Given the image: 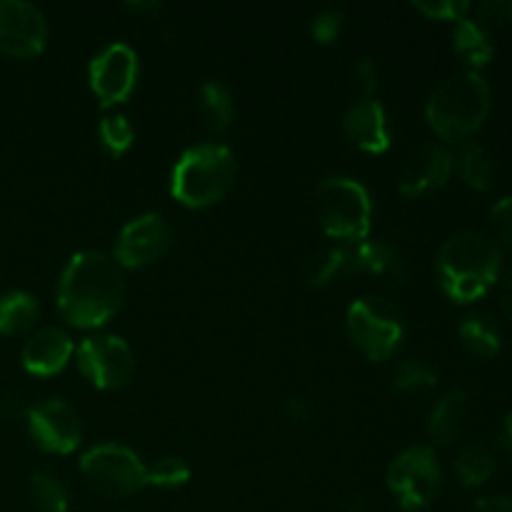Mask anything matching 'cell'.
Returning <instances> with one entry per match:
<instances>
[{
	"label": "cell",
	"mask_w": 512,
	"mask_h": 512,
	"mask_svg": "<svg viewBox=\"0 0 512 512\" xmlns=\"http://www.w3.org/2000/svg\"><path fill=\"white\" fill-rule=\"evenodd\" d=\"M125 280L108 255L85 250L73 255L58 280V308L75 328H100L120 310Z\"/></svg>",
	"instance_id": "cell-1"
},
{
	"label": "cell",
	"mask_w": 512,
	"mask_h": 512,
	"mask_svg": "<svg viewBox=\"0 0 512 512\" xmlns=\"http://www.w3.org/2000/svg\"><path fill=\"white\" fill-rule=\"evenodd\" d=\"M500 268V245L478 230H463L445 240L435 263L440 288L455 303H473L483 298L498 283Z\"/></svg>",
	"instance_id": "cell-2"
},
{
	"label": "cell",
	"mask_w": 512,
	"mask_h": 512,
	"mask_svg": "<svg viewBox=\"0 0 512 512\" xmlns=\"http://www.w3.org/2000/svg\"><path fill=\"white\" fill-rule=\"evenodd\" d=\"M493 105L488 80L475 70H463L440 80L430 93L425 118L443 140H465L485 125Z\"/></svg>",
	"instance_id": "cell-3"
},
{
	"label": "cell",
	"mask_w": 512,
	"mask_h": 512,
	"mask_svg": "<svg viewBox=\"0 0 512 512\" xmlns=\"http://www.w3.org/2000/svg\"><path fill=\"white\" fill-rule=\"evenodd\" d=\"M238 175L233 153L225 145H198L180 155L170 178V193L188 208H208L230 193Z\"/></svg>",
	"instance_id": "cell-4"
},
{
	"label": "cell",
	"mask_w": 512,
	"mask_h": 512,
	"mask_svg": "<svg viewBox=\"0 0 512 512\" xmlns=\"http://www.w3.org/2000/svg\"><path fill=\"white\" fill-rule=\"evenodd\" d=\"M315 215L330 238L340 243L368 240L373 203L363 183L345 175H330L315 190Z\"/></svg>",
	"instance_id": "cell-5"
},
{
	"label": "cell",
	"mask_w": 512,
	"mask_h": 512,
	"mask_svg": "<svg viewBox=\"0 0 512 512\" xmlns=\"http://www.w3.org/2000/svg\"><path fill=\"white\" fill-rule=\"evenodd\" d=\"M350 340L370 360H385L398 350L405 335L400 310L383 298H358L348 308Z\"/></svg>",
	"instance_id": "cell-6"
},
{
	"label": "cell",
	"mask_w": 512,
	"mask_h": 512,
	"mask_svg": "<svg viewBox=\"0 0 512 512\" xmlns=\"http://www.w3.org/2000/svg\"><path fill=\"white\" fill-rule=\"evenodd\" d=\"M440 483H443V470L435 458V450L428 445L408 448L393 460L388 470V490L405 512L428 508L438 498Z\"/></svg>",
	"instance_id": "cell-7"
},
{
	"label": "cell",
	"mask_w": 512,
	"mask_h": 512,
	"mask_svg": "<svg viewBox=\"0 0 512 512\" xmlns=\"http://www.w3.org/2000/svg\"><path fill=\"white\" fill-rule=\"evenodd\" d=\"M80 470L90 485L118 498L148 488V468L125 445L105 443L88 450L80 460Z\"/></svg>",
	"instance_id": "cell-8"
},
{
	"label": "cell",
	"mask_w": 512,
	"mask_h": 512,
	"mask_svg": "<svg viewBox=\"0 0 512 512\" xmlns=\"http://www.w3.org/2000/svg\"><path fill=\"white\" fill-rule=\"evenodd\" d=\"M78 365L85 378L100 390L123 388L135 373L130 345L118 335H93L78 348Z\"/></svg>",
	"instance_id": "cell-9"
},
{
	"label": "cell",
	"mask_w": 512,
	"mask_h": 512,
	"mask_svg": "<svg viewBox=\"0 0 512 512\" xmlns=\"http://www.w3.org/2000/svg\"><path fill=\"white\" fill-rule=\"evenodd\" d=\"M48 43V23L33 3L0 0V53L35 58Z\"/></svg>",
	"instance_id": "cell-10"
},
{
	"label": "cell",
	"mask_w": 512,
	"mask_h": 512,
	"mask_svg": "<svg viewBox=\"0 0 512 512\" xmlns=\"http://www.w3.org/2000/svg\"><path fill=\"white\" fill-rule=\"evenodd\" d=\"M88 78L103 108L123 103L133 93L135 80H138V55L125 43L108 45L90 60Z\"/></svg>",
	"instance_id": "cell-11"
},
{
	"label": "cell",
	"mask_w": 512,
	"mask_h": 512,
	"mask_svg": "<svg viewBox=\"0 0 512 512\" xmlns=\"http://www.w3.org/2000/svg\"><path fill=\"white\" fill-rule=\"evenodd\" d=\"M28 430L40 450L55 455L73 453L83 438L78 413L65 400H43L30 408Z\"/></svg>",
	"instance_id": "cell-12"
},
{
	"label": "cell",
	"mask_w": 512,
	"mask_h": 512,
	"mask_svg": "<svg viewBox=\"0 0 512 512\" xmlns=\"http://www.w3.org/2000/svg\"><path fill=\"white\" fill-rule=\"evenodd\" d=\"M170 245V228L160 215L145 213L133 218L118 235L115 258L123 268H145L165 255Z\"/></svg>",
	"instance_id": "cell-13"
},
{
	"label": "cell",
	"mask_w": 512,
	"mask_h": 512,
	"mask_svg": "<svg viewBox=\"0 0 512 512\" xmlns=\"http://www.w3.org/2000/svg\"><path fill=\"white\" fill-rule=\"evenodd\" d=\"M455 168V160L443 145L425 143L415 148L405 160L403 170H400V190L410 198L418 195L433 193V190L443 188L448 183L450 173Z\"/></svg>",
	"instance_id": "cell-14"
},
{
	"label": "cell",
	"mask_w": 512,
	"mask_h": 512,
	"mask_svg": "<svg viewBox=\"0 0 512 512\" xmlns=\"http://www.w3.org/2000/svg\"><path fill=\"white\" fill-rule=\"evenodd\" d=\"M345 135L355 148L365 153H385L390 148L388 115L385 108L373 98H363L348 108L343 118Z\"/></svg>",
	"instance_id": "cell-15"
},
{
	"label": "cell",
	"mask_w": 512,
	"mask_h": 512,
	"mask_svg": "<svg viewBox=\"0 0 512 512\" xmlns=\"http://www.w3.org/2000/svg\"><path fill=\"white\" fill-rule=\"evenodd\" d=\"M73 355V340L60 328H43L23 345V368L30 375H58Z\"/></svg>",
	"instance_id": "cell-16"
},
{
	"label": "cell",
	"mask_w": 512,
	"mask_h": 512,
	"mask_svg": "<svg viewBox=\"0 0 512 512\" xmlns=\"http://www.w3.org/2000/svg\"><path fill=\"white\" fill-rule=\"evenodd\" d=\"M353 253V273H370L388 283H405L408 278V265L395 245L383 243V240H360L350 243Z\"/></svg>",
	"instance_id": "cell-17"
},
{
	"label": "cell",
	"mask_w": 512,
	"mask_h": 512,
	"mask_svg": "<svg viewBox=\"0 0 512 512\" xmlns=\"http://www.w3.org/2000/svg\"><path fill=\"white\" fill-rule=\"evenodd\" d=\"M470 418V395L465 390H453L443 395L440 403L435 405L428 420V433L438 443L450 445L465 433Z\"/></svg>",
	"instance_id": "cell-18"
},
{
	"label": "cell",
	"mask_w": 512,
	"mask_h": 512,
	"mask_svg": "<svg viewBox=\"0 0 512 512\" xmlns=\"http://www.w3.org/2000/svg\"><path fill=\"white\" fill-rule=\"evenodd\" d=\"M453 48L475 73H478V68H485L495 55V43L490 38V30H485L473 18H463L455 23Z\"/></svg>",
	"instance_id": "cell-19"
},
{
	"label": "cell",
	"mask_w": 512,
	"mask_h": 512,
	"mask_svg": "<svg viewBox=\"0 0 512 512\" xmlns=\"http://www.w3.org/2000/svg\"><path fill=\"white\" fill-rule=\"evenodd\" d=\"M460 343L478 358H495L503 348V333L490 315L475 313L460 323Z\"/></svg>",
	"instance_id": "cell-20"
},
{
	"label": "cell",
	"mask_w": 512,
	"mask_h": 512,
	"mask_svg": "<svg viewBox=\"0 0 512 512\" xmlns=\"http://www.w3.org/2000/svg\"><path fill=\"white\" fill-rule=\"evenodd\" d=\"M455 168H458L460 178L465 180V185H470L478 193H488L495 188V178H498V170H495V160L483 145L470 143L460 150L458 160H455Z\"/></svg>",
	"instance_id": "cell-21"
},
{
	"label": "cell",
	"mask_w": 512,
	"mask_h": 512,
	"mask_svg": "<svg viewBox=\"0 0 512 512\" xmlns=\"http://www.w3.org/2000/svg\"><path fill=\"white\" fill-rule=\"evenodd\" d=\"M343 273H353V253H350V243L335 245V248H325L308 258L305 263V280L313 288H323L330 280H335Z\"/></svg>",
	"instance_id": "cell-22"
},
{
	"label": "cell",
	"mask_w": 512,
	"mask_h": 512,
	"mask_svg": "<svg viewBox=\"0 0 512 512\" xmlns=\"http://www.w3.org/2000/svg\"><path fill=\"white\" fill-rule=\"evenodd\" d=\"M38 320V303L25 290H13L0 298V335H23Z\"/></svg>",
	"instance_id": "cell-23"
},
{
	"label": "cell",
	"mask_w": 512,
	"mask_h": 512,
	"mask_svg": "<svg viewBox=\"0 0 512 512\" xmlns=\"http://www.w3.org/2000/svg\"><path fill=\"white\" fill-rule=\"evenodd\" d=\"M455 473L465 488H480L495 473V458L483 445H468L455 458Z\"/></svg>",
	"instance_id": "cell-24"
},
{
	"label": "cell",
	"mask_w": 512,
	"mask_h": 512,
	"mask_svg": "<svg viewBox=\"0 0 512 512\" xmlns=\"http://www.w3.org/2000/svg\"><path fill=\"white\" fill-rule=\"evenodd\" d=\"M200 108H203L205 123L213 130L230 128V123H233L235 118V105L228 88L215 83V80H208V83H203V88H200Z\"/></svg>",
	"instance_id": "cell-25"
},
{
	"label": "cell",
	"mask_w": 512,
	"mask_h": 512,
	"mask_svg": "<svg viewBox=\"0 0 512 512\" xmlns=\"http://www.w3.org/2000/svg\"><path fill=\"white\" fill-rule=\"evenodd\" d=\"M438 383V370L423 358H408L395 368L393 388L398 393H413V390H430Z\"/></svg>",
	"instance_id": "cell-26"
},
{
	"label": "cell",
	"mask_w": 512,
	"mask_h": 512,
	"mask_svg": "<svg viewBox=\"0 0 512 512\" xmlns=\"http://www.w3.org/2000/svg\"><path fill=\"white\" fill-rule=\"evenodd\" d=\"M30 500L40 512H68V493L63 483L48 473L30 475Z\"/></svg>",
	"instance_id": "cell-27"
},
{
	"label": "cell",
	"mask_w": 512,
	"mask_h": 512,
	"mask_svg": "<svg viewBox=\"0 0 512 512\" xmlns=\"http://www.w3.org/2000/svg\"><path fill=\"white\" fill-rule=\"evenodd\" d=\"M98 135L103 148L110 155H123L128 153V148L133 145V125L128 123L125 115H105L98 125Z\"/></svg>",
	"instance_id": "cell-28"
},
{
	"label": "cell",
	"mask_w": 512,
	"mask_h": 512,
	"mask_svg": "<svg viewBox=\"0 0 512 512\" xmlns=\"http://www.w3.org/2000/svg\"><path fill=\"white\" fill-rule=\"evenodd\" d=\"M190 480V468L180 458H160L148 468V485L155 488H180Z\"/></svg>",
	"instance_id": "cell-29"
},
{
	"label": "cell",
	"mask_w": 512,
	"mask_h": 512,
	"mask_svg": "<svg viewBox=\"0 0 512 512\" xmlns=\"http://www.w3.org/2000/svg\"><path fill=\"white\" fill-rule=\"evenodd\" d=\"M415 8L420 10V13H425L428 18L433 20H463L468 18V13L473 10V5L465 3V0H418V3H413Z\"/></svg>",
	"instance_id": "cell-30"
},
{
	"label": "cell",
	"mask_w": 512,
	"mask_h": 512,
	"mask_svg": "<svg viewBox=\"0 0 512 512\" xmlns=\"http://www.w3.org/2000/svg\"><path fill=\"white\" fill-rule=\"evenodd\" d=\"M485 30L512 25V0H485L475 5V18Z\"/></svg>",
	"instance_id": "cell-31"
},
{
	"label": "cell",
	"mask_w": 512,
	"mask_h": 512,
	"mask_svg": "<svg viewBox=\"0 0 512 512\" xmlns=\"http://www.w3.org/2000/svg\"><path fill=\"white\" fill-rule=\"evenodd\" d=\"M343 13L335 8H328L323 10V13H318L313 18V25H310V33H313V38L318 40V43L323 45H330L338 40L340 30H343Z\"/></svg>",
	"instance_id": "cell-32"
},
{
	"label": "cell",
	"mask_w": 512,
	"mask_h": 512,
	"mask_svg": "<svg viewBox=\"0 0 512 512\" xmlns=\"http://www.w3.org/2000/svg\"><path fill=\"white\" fill-rule=\"evenodd\" d=\"M490 220H493V228L498 233V238L512 248V195H505V198H500L493 205Z\"/></svg>",
	"instance_id": "cell-33"
},
{
	"label": "cell",
	"mask_w": 512,
	"mask_h": 512,
	"mask_svg": "<svg viewBox=\"0 0 512 512\" xmlns=\"http://www.w3.org/2000/svg\"><path fill=\"white\" fill-rule=\"evenodd\" d=\"M353 80L360 90L370 98V93H375L378 88V65L373 58H360L353 68Z\"/></svg>",
	"instance_id": "cell-34"
},
{
	"label": "cell",
	"mask_w": 512,
	"mask_h": 512,
	"mask_svg": "<svg viewBox=\"0 0 512 512\" xmlns=\"http://www.w3.org/2000/svg\"><path fill=\"white\" fill-rule=\"evenodd\" d=\"M285 415L293 423H308L310 420V405L303 398H288L285 400Z\"/></svg>",
	"instance_id": "cell-35"
},
{
	"label": "cell",
	"mask_w": 512,
	"mask_h": 512,
	"mask_svg": "<svg viewBox=\"0 0 512 512\" xmlns=\"http://www.w3.org/2000/svg\"><path fill=\"white\" fill-rule=\"evenodd\" d=\"M473 512H512V498H503V495L480 498L478 503H475Z\"/></svg>",
	"instance_id": "cell-36"
},
{
	"label": "cell",
	"mask_w": 512,
	"mask_h": 512,
	"mask_svg": "<svg viewBox=\"0 0 512 512\" xmlns=\"http://www.w3.org/2000/svg\"><path fill=\"white\" fill-rule=\"evenodd\" d=\"M23 413L25 410H23V405H20V398H15V395H5V398H0V415H3V418L13 420Z\"/></svg>",
	"instance_id": "cell-37"
},
{
	"label": "cell",
	"mask_w": 512,
	"mask_h": 512,
	"mask_svg": "<svg viewBox=\"0 0 512 512\" xmlns=\"http://www.w3.org/2000/svg\"><path fill=\"white\" fill-rule=\"evenodd\" d=\"M500 305H503V313L505 318L512 323V268L505 275V283H503V293H500Z\"/></svg>",
	"instance_id": "cell-38"
},
{
	"label": "cell",
	"mask_w": 512,
	"mask_h": 512,
	"mask_svg": "<svg viewBox=\"0 0 512 512\" xmlns=\"http://www.w3.org/2000/svg\"><path fill=\"white\" fill-rule=\"evenodd\" d=\"M500 448L512 460V410L503 418V430H500Z\"/></svg>",
	"instance_id": "cell-39"
},
{
	"label": "cell",
	"mask_w": 512,
	"mask_h": 512,
	"mask_svg": "<svg viewBox=\"0 0 512 512\" xmlns=\"http://www.w3.org/2000/svg\"><path fill=\"white\" fill-rule=\"evenodd\" d=\"M345 512H370L365 498H350V503L345 505Z\"/></svg>",
	"instance_id": "cell-40"
},
{
	"label": "cell",
	"mask_w": 512,
	"mask_h": 512,
	"mask_svg": "<svg viewBox=\"0 0 512 512\" xmlns=\"http://www.w3.org/2000/svg\"><path fill=\"white\" fill-rule=\"evenodd\" d=\"M128 8L135 10V13H145V10L155 13V10H160V3H128Z\"/></svg>",
	"instance_id": "cell-41"
}]
</instances>
